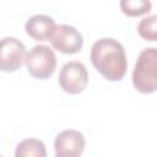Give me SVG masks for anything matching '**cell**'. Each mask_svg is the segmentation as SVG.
Here are the masks:
<instances>
[{
	"instance_id": "9",
	"label": "cell",
	"mask_w": 157,
	"mask_h": 157,
	"mask_svg": "<svg viewBox=\"0 0 157 157\" xmlns=\"http://www.w3.org/2000/svg\"><path fill=\"white\" fill-rule=\"evenodd\" d=\"M16 157H45V145L38 139H26L16 146Z\"/></svg>"
},
{
	"instance_id": "6",
	"label": "cell",
	"mask_w": 157,
	"mask_h": 157,
	"mask_svg": "<svg viewBox=\"0 0 157 157\" xmlns=\"http://www.w3.org/2000/svg\"><path fill=\"white\" fill-rule=\"evenodd\" d=\"M49 40L54 49L64 54H75L83 45L82 34L70 25H56Z\"/></svg>"
},
{
	"instance_id": "7",
	"label": "cell",
	"mask_w": 157,
	"mask_h": 157,
	"mask_svg": "<svg viewBox=\"0 0 157 157\" xmlns=\"http://www.w3.org/2000/svg\"><path fill=\"white\" fill-rule=\"evenodd\" d=\"M85 136L82 132L67 129L59 132L54 140L56 157H78L85 150Z\"/></svg>"
},
{
	"instance_id": "10",
	"label": "cell",
	"mask_w": 157,
	"mask_h": 157,
	"mask_svg": "<svg viewBox=\"0 0 157 157\" xmlns=\"http://www.w3.org/2000/svg\"><path fill=\"white\" fill-rule=\"evenodd\" d=\"M120 10L128 17H139L148 13L152 9L151 0H120Z\"/></svg>"
},
{
	"instance_id": "11",
	"label": "cell",
	"mask_w": 157,
	"mask_h": 157,
	"mask_svg": "<svg viewBox=\"0 0 157 157\" xmlns=\"http://www.w3.org/2000/svg\"><path fill=\"white\" fill-rule=\"evenodd\" d=\"M140 37L148 42H156V15L144 17L137 25Z\"/></svg>"
},
{
	"instance_id": "3",
	"label": "cell",
	"mask_w": 157,
	"mask_h": 157,
	"mask_svg": "<svg viewBox=\"0 0 157 157\" xmlns=\"http://www.w3.org/2000/svg\"><path fill=\"white\" fill-rule=\"evenodd\" d=\"M25 64L33 77L45 80L49 78L56 69V56L52 48L38 44L26 54Z\"/></svg>"
},
{
	"instance_id": "4",
	"label": "cell",
	"mask_w": 157,
	"mask_h": 157,
	"mask_svg": "<svg viewBox=\"0 0 157 157\" xmlns=\"http://www.w3.org/2000/svg\"><path fill=\"white\" fill-rule=\"evenodd\" d=\"M59 85L69 94H78L85 91L88 83V72L86 66L76 60L64 64L59 72Z\"/></svg>"
},
{
	"instance_id": "1",
	"label": "cell",
	"mask_w": 157,
	"mask_h": 157,
	"mask_svg": "<svg viewBox=\"0 0 157 157\" xmlns=\"http://www.w3.org/2000/svg\"><path fill=\"white\" fill-rule=\"evenodd\" d=\"M90 59L96 70L109 81H120L126 74L125 49L113 38H101L93 43Z\"/></svg>"
},
{
	"instance_id": "2",
	"label": "cell",
	"mask_w": 157,
	"mask_h": 157,
	"mask_svg": "<svg viewBox=\"0 0 157 157\" xmlns=\"http://www.w3.org/2000/svg\"><path fill=\"white\" fill-rule=\"evenodd\" d=\"M134 87L141 93H153L157 88V50L145 48L132 70Z\"/></svg>"
},
{
	"instance_id": "8",
	"label": "cell",
	"mask_w": 157,
	"mask_h": 157,
	"mask_svg": "<svg viewBox=\"0 0 157 157\" xmlns=\"http://www.w3.org/2000/svg\"><path fill=\"white\" fill-rule=\"evenodd\" d=\"M55 26L56 25L52 17L47 15H33L27 20L25 29L34 40H49Z\"/></svg>"
},
{
	"instance_id": "5",
	"label": "cell",
	"mask_w": 157,
	"mask_h": 157,
	"mask_svg": "<svg viewBox=\"0 0 157 157\" xmlns=\"http://www.w3.org/2000/svg\"><path fill=\"white\" fill-rule=\"evenodd\" d=\"M25 44L15 37L0 39V70L6 72L16 71L21 67L26 58Z\"/></svg>"
}]
</instances>
